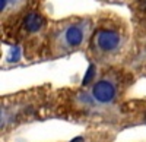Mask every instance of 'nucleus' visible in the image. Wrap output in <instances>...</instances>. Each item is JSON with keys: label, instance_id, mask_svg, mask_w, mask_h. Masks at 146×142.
<instances>
[{"label": "nucleus", "instance_id": "obj_1", "mask_svg": "<svg viewBox=\"0 0 146 142\" xmlns=\"http://www.w3.org/2000/svg\"><path fill=\"white\" fill-rule=\"evenodd\" d=\"M121 34L115 28H100L94 35V47L96 51L108 54L118 50L121 45Z\"/></svg>", "mask_w": 146, "mask_h": 142}, {"label": "nucleus", "instance_id": "obj_2", "mask_svg": "<svg viewBox=\"0 0 146 142\" xmlns=\"http://www.w3.org/2000/svg\"><path fill=\"white\" fill-rule=\"evenodd\" d=\"M83 27V23H70L60 31L58 40L64 49H75L82 44L85 35H86V28Z\"/></svg>", "mask_w": 146, "mask_h": 142}, {"label": "nucleus", "instance_id": "obj_3", "mask_svg": "<svg viewBox=\"0 0 146 142\" xmlns=\"http://www.w3.org/2000/svg\"><path fill=\"white\" fill-rule=\"evenodd\" d=\"M115 94H117V88L114 85V82H111L110 79H101L98 82H95L91 89L92 98L101 104L111 103L115 98Z\"/></svg>", "mask_w": 146, "mask_h": 142}, {"label": "nucleus", "instance_id": "obj_4", "mask_svg": "<svg viewBox=\"0 0 146 142\" xmlns=\"http://www.w3.org/2000/svg\"><path fill=\"white\" fill-rule=\"evenodd\" d=\"M40 25H41V16L38 13H31L25 21V27L28 31H36Z\"/></svg>", "mask_w": 146, "mask_h": 142}, {"label": "nucleus", "instance_id": "obj_5", "mask_svg": "<svg viewBox=\"0 0 146 142\" xmlns=\"http://www.w3.org/2000/svg\"><path fill=\"white\" fill-rule=\"evenodd\" d=\"M13 2L15 0H0V10H2V13H3V10H6L7 6H10Z\"/></svg>", "mask_w": 146, "mask_h": 142}]
</instances>
